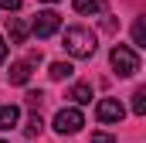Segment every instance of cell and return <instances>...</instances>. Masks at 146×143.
Returning a JSON list of instances; mask_svg holds the SVG:
<instances>
[{
	"mask_svg": "<svg viewBox=\"0 0 146 143\" xmlns=\"http://www.w3.org/2000/svg\"><path fill=\"white\" fill-rule=\"evenodd\" d=\"M72 65H68V61H51V68H48V75H51V78H54V82H61V78H72Z\"/></svg>",
	"mask_w": 146,
	"mask_h": 143,
	"instance_id": "obj_11",
	"label": "cell"
},
{
	"mask_svg": "<svg viewBox=\"0 0 146 143\" xmlns=\"http://www.w3.org/2000/svg\"><path fill=\"white\" fill-rule=\"evenodd\" d=\"M41 126H44V123H41V116H31V119H27V126H24V130H27V136H37V133H41Z\"/></svg>",
	"mask_w": 146,
	"mask_h": 143,
	"instance_id": "obj_14",
	"label": "cell"
},
{
	"mask_svg": "<svg viewBox=\"0 0 146 143\" xmlns=\"http://www.w3.org/2000/svg\"><path fill=\"white\" fill-rule=\"evenodd\" d=\"M58 27H61V17L54 10H37V17L31 21V34L34 37H51V34H58Z\"/></svg>",
	"mask_w": 146,
	"mask_h": 143,
	"instance_id": "obj_4",
	"label": "cell"
},
{
	"mask_svg": "<svg viewBox=\"0 0 146 143\" xmlns=\"http://www.w3.org/2000/svg\"><path fill=\"white\" fill-rule=\"evenodd\" d=\"M3 61H7V41L0 37V65H3Z\"/></svg>",
	"mask_w": 146,
	"mask_h": 143,
	"instance_id": "obj_18",
	"label": "cell"
},
{
	"mask_svg": "<svg viewBox=\"0 0 146 143\" xmlns=\"http://www.w3.org/2000/svg\"><path fill=\"white\" fill-rule=\"evenodd\" d=\"M65 51L72 58H92L99 51V41H95V34L88 27H68L65 31Z\"/></svg>",
	"mask_w": 146,
	"mask_h": 143,
	"instance_id": "obj_1",
	"label": "cell"
},
{
	"mask_svg": "<svg viewBox=\"0 0 146 143\" xmlns=\"http://www.w3.org/2000/svg\"><path fill=\"white\" fill-rule=\"evenodd\" d=\"M31 68H34V61H14L10 72H7V78H10L14 85H24V82L31 78Z\"/></svg>",
	"mask_w": 146,
	"mask_h": 143,
	"instance_id": "obj_6",
	"label": "cell"
},
{
	"mask_svg": "<svg viewBox=\"0 0 146 143\" xmlns=\"http://www.w3.org/2000/svg\"><path fill=\"white\" fill-rule=\"evenodd\" d=\"M24 99H27V106H31V109L37 112V109H41V102H44V92H27Z\"/></svg>",
	"mask_w": 146,
	"mask_h": 143,
	"instance_id": "obj_15",
	"label": "cell"
},
{
	"mask_svg": "<svg viewBox=\"0 0 146 143\" xmlns=\"http://www.w3.org/2000/svg\"><path fill=\"white\" fill-rule=\"evenodd\" d=\"M133 41H136V48H146V21L143 17H136V24H133Z\"/></svg>",
	"mask_w": 146,
	"mask_h": 143,
	"instance_id": "obj_12",
	"label": "cell"
},
{
	"mask_svg": "<svg viewBox=\"0 0 146 143\" xmlns=\"http://www.w3.org/2000/svg\"><path fill=\"white\" fill-rule=\"evenodd\" d=\"M0 143H3V140H0Z\"/></svg>",
	"mask_w": 146,
	"mask_h": 143,
	"instance_id": "obj_20",
	"label": "cell"
},
{
	"mask_svg": "<svg viewBox=\"0 0 146 143\" xmlns=\"http://www.w3.org/2000/svg\"><path fill=\"white\" fill-rule=\"evenodd\" d=\"M0 10H21V0H0Z\"/></svg>",
	"mask_w": 146,
	"mask_h": 143,
	"instance_id": "obj_17",
	"label": "cell"
},
{
	"mask_svg": "<svg viewBox=\"0 0 146 143\" xmlns=\"http://www.w3.org/2000/svg\"><path fill=\"white\" fill-rule=\"evenodd\" d=\"M95 116H99V123H122V116H126V106H122L119 99H99V106H95Z\"/></svg>",
	"mask_w": 146,
	"mask_h": 143,
	"instance_id": "obj_5",
	"label": "cell"
},
{
	"mask_svg": "<svg viewBox=\"0 0 146 143\" xmlns=\"http://www.w3.org/2000/svg\"><path fill=\"white\" fill-rule=\"evenodd\" d=\"M92 143H115L112 133H92Z\"/></svg>",
	"mask_w": 146,
	"mask_h": 143,
	"instance_id": "obj_16",
	"label": "cell"
},
{
	"mask_svg": "<svg viewBox=\"0 0 146 143\" xmlns=\"http://www.w3.org/2000/svg\"><path fill=\"white\" fill-rule=\"evenodd\" d=\"M68 99H72L75 106H88V102H92V85H88V82H78V85H72Z\"/></svg>",
	"mask_w": 146,
	"mask_h": 143,
	"instance_id": "obj_9",
	"label": "cell"
},
{
	"mask_svg": "<svg viewBox=\"0 0 146 143\" xmlns=\"http://www.w3.org/2000/svg\"><path fill=\"white\" fill-rule=\"evenodd\" d=\"M133 112L136 116H146V89H136L133 92Z\"/></svg>",
	"mask_w": 146,
	"mask_h": 143,
	"instance_id": "obj_13",
	"label": "cell"
},
{
	"mask_svg": "<svg viewBox=\"0 0 146 143\" xmlns=\"http://www.w3.org/2000/svg\"><path fill=\"white\" fill-rule=\"evenodd\" d=\"M44 3H58V0H44Z\"/></svg>",
	"mask_w": 146,
	"mask_h": 143,
	"instance_id": "obj_19",
	"label": "cell"
},
{
	"mask_svg": "<svg viewBox=\"0 0 146 143\" xmlns=\"http://www.w3.org/2000/svg\"><path fill=\"white\" fill-rule=\"evenodd\" d=\"M27 34H31V24H27L24 17H10V41H14V44H24Z\"/></svg>",
	"mask_w": 146,
	"mask_h": 143,
	"instance_id": "obj_7",
	"label": "cell"
},
{
	"mask_svg": "<svg viewBox=\"0 0 146 143\" xmlns=\"http://www.w3.org/2000/svg\"><path fill=\"white\" fill-rule=\"evenodd\" d=\"M17 123H21V109L10 106V102H3L0 106V130H14Z\"/></svg>",
	"mask_w": 146,
	"mask_h": 143,
	"instance_id": "obj_8",
	"label": "cell"
},
{
	"mask_svg": "<svg viewBox=\"0 0 146 143\" xmlns=\"http://www.w3.org/2000/svg\"><path fill=\"white\" fill-rule=\"evenodd\" d=\"M72 7L78 10V14L92 17V14H99V10H102V0H72Z\"/></svg>",
	"mask_w": 146,
	"mask_h": 143,
	"instance_id": "obj_10",
	"label": "cell"
},
{
	"mask_svg": "<svg viewBox=\"0 0 146 143\" xmlns=\"http://www.w3.org/2000/svg\"><path fill=\"white\" fill-rule=\"evenodd\" d=\"M109 61H112V68H115L119 78H129V75L139 72V55H136L129 44H115L112 55H109Z\"/></svg>",
	"mask_w": 146,
	"mask_h": 143,
	"instance_id": "obj_2",
	"label": "cell"
},
{
	"mask_svg": "<svg viewBox=\"0 0 146 143\" xmlns=\"http://www.w3.org/2000/svg\"><path fill=\"white\" fill-rule=\"evenodd\" d=\"M85 126V116L78 112L75 106H68V109H61L58 116H54V130L61 133V136H75L78 130Z\"/></svg>",
	"mask_w": 146,
	"mask_h": 143,
	"instance_id": "obj_3",
	"label": "cell"
}]
</instances>
